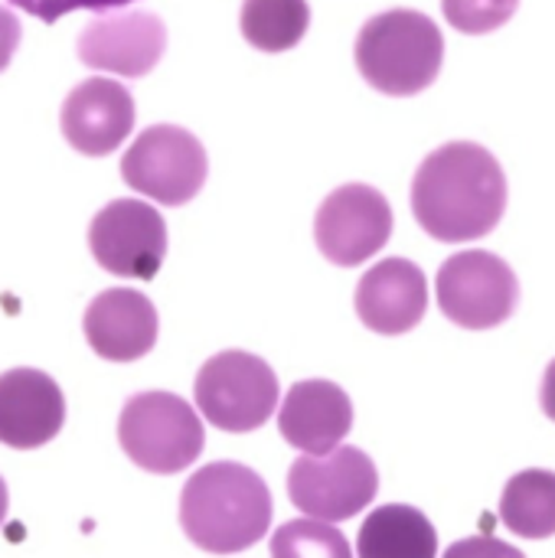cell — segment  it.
Segmentation results:
<instances>
[{
	"mask_svg": "<svg viewBox=\"0 0 555 558\" xmlns=\"http://www.w3.org/2000/svg\"><path fill=\"white\" fill-rule=\"evenodd\" d=\"M357 549L366 558H432L438 556V533L422 510L386 504L366 517Z\"/></svg>",
	"mask_w": 555,
	"mask_h": 558,
	"instance_id": "obj_17",
	"label": "cell"
},
{
	"mask_svg": "<svg viewBox=\"0 0 555 558\" xmlns=\"http://www.w3.org/2000/svg\"><path fill=\"white\" fill-rule=\"evenodd\" d=\"M393 235L386 196L366 183L337 186L314 216V239L327 262L353 268L370 262Z\"/></svg>",
	"mask_w": 555,
	"mask_h": 558,
	"instance_id": "obj_9",
	"label": "cell"
},
{
	"mask_svg": "<svg viewBox=\"0 0 555 558\" xmlns=\"http://www.w3.org/2000/svg\"><path fill=\"white\" fill-rule=\"evenodd\" d=\"M272 513L265 481L236 461L206 464L180 494V526L186 539L209 556H236L262 543Z\"/></svg>",
	"mask_w": 555,
	"mask_h": 558,
	"instance_id": "obj_2",
	"label": "cell"
},
{
	"mask_svg": "<svg viewBox=\"0 0 555 558\" xmlns=\"http://www.w3.org/2000/svg\"><path fill=\"white\" fill-rule=\"evenodd\" d=\"M75 49L88 69L141 78L160 62L167 49V26L147 10H108L79 33Z\"/></svg>",
	"mask_w": 555,
	"mask_h": 558,
	"instance_id": "obj_11",
	"label": "cell"
},
{
	"mask_svg": "<svg viewBox=\"0 0 555 558\" xmlns=\"http://www.w3.org/2000/svg\"><path fill=\"white\" fill-rule=\"evenodd\" d=\"M540 399H543V412L555 422V360L550 363L546 376H543V396Z\"/></svg>",
	"mask_w": 555,
	"mask_h": 558,
	"instance_id": "obj_24",
	"label": "cell"
},
{
	"mask_svg": "<svg viewBox=\"0 0 555 558\" xmlns=\"http://www.w3.org/2000/svg\"><path fill=\"white\" fill-rule=\"evenodd\" d=\"M88 248L105 271L150 281L167 255L164 216L141 199H111L88 226Z\"/></svg>",
	"mask_w": 555,
	"mask_h": 558,
	"instance_id": "obj_10",
	"label": "cell"
},
{
	"mask_svg": "<svg viewBox=\"0 0 555 558\" xmlns=\"http://www.w3.org/2000/svg\"><path fill=\"white\" fill-rule=\"evenodd\" d=\"M500 523L523 539L555 536V474L523 471L507 481L500 497Z\"/></svg>",
	"mask_w": 555,
	"mask_h": 558,
	"instance_id": "obj_18",
	"label": "cell"
},
{
	"mask_svg": "<svg viewBox=\"0 0 555 558\" xmlns=\"http://www.w3.org/2000/svg\"><path fill=\"white\" fill-rule=\"evenodd\" d=\"M357 317L383 337L409 333L429 311V281L409 258H386L373 265L357 284Z\"/></svg>",
	"mask_w": 555,
	"mask_h": 558,
	"instance_id": "obj_14",
	"label": "cell"
},
{
	"mask_svg": "<svg viewBox=\"0 0 555 558\" xmlns=\"http://www.w3.org/2000/svg\"><path fill=\"white\" fill-rule=\"evenodd\" d=\"M124 454L147 474H180L203 454V422L173 392H141L124 402L118 418Z\"/></svg>",
	"mask_w": 555,
	"mask_h": 558,
	"instance_id": "obj_4",
	"label": "cell"
},
{
	"mask_svg": "<svg viewBox=\"0 0 555 558\" xmlns=\"http://www.w3.org/2000/svg\"><path fill=\"white\" fill-rule=\"evenodd\" d=\"M507 209V177L497 157L471 141L432 150L412 180L415 222L438 242H471L497 229Z\"/></svg>",
	"mask_w": 555,
	"mask_h": 558,
	"instance_id": "obj_1",
	"label": "cell"
},
{
	"mask_svg": "<svg viewBox=\"0 0 555 558\" xmlns=\"http://www.w3.org/2000/svg\"><path fill=\"white\" fill-rule=\"evenodd\" d=\"M157 307L131 288L101 291L82 317L88 347L111 363H134L157 343Z\"/></svg>",
	"mask_w": 555,
	"mask_h": 558,
	"instance_id": "obj_15",
	"label": "cell"
},
{
	"mask_svg": "<svg viewBox=\"0 0 555 558\" xmlns=\"http://www.w3.org/2000/svg\"><path fill=\"white\" fill-rule=\"evenodd\" d=\"M311 23L307 0H245L239 26L249 46L258 52H288L294 49Z\"/></svg>",
	"mask_w": 555,
	"mask_h": 558,
	"instance_id": "obj_19",
	"label": "cell"
},
{
	"mask_svg": "<svg viewBox=\"0 0 555 558\" xmlns=\"http://www.w3.org/2000/svg\"><path fill=\"white\" fill-rule=\"evenodd\" d=\"M275 558H304V556H334L350 558V546L340 536V530L324 526V520H291L285 523L272 539Z\"/></svg>",
	"mask_w": 555,
	"mask_h": 558,
	"instance_id": "obj_20",
	"label": "cell"
},
{
	"mask_svg": "<svg viewBox=\"0 0 555 558\" xmlns=\"http://www.w3.org/2000/svg\"><path fill=\"white\" fill-rule=\"evenodd\" d=\"M379 474L360 448H334L327 454H304L288 471L291 504L324 523H343L376 500Z\"/></svg>",
	"mask_w": 555,
	"mask_h": 558,
	"instance_id": "obj_6",
	"label": "cell"
},
{
	"mask_svg": "<svg viewBox=\"0 0 555 558\" xmlns=\"http://www.w3.org/2000/svg\"><path fill=\"white\" fill-rule=\"evenodd\" d=\"M196 409L219 432H255L262 428L278 405V376L275 369L252 353L226 350L203 363L196 376Z\"/></svg>",
	"mask_w": 555,
	"mask_h": 558,
	"instance_id": "obj_5",
	"label": "cell"
},
{
	"mask_svg": "<svg viewBox=\"0 0 555 558\" xmlns=\"http://www.w3.org/2000/svg\"><path fill=\"white\" fill-rule=\"evenodd\" d=\"M26 13H33L36 20L43 23H56L59 16L65 13H75V10H92V13H108V10H121L134 0H7Z\"/></svg>",
	"mask_w": 555,
	"mask_h": 558,
	"instance_id": "obj_22",
	"label": "cell"
},
{
	"mask_svg": "<svg viewBox=\"0 0 555 558\" xmlns=\"http://www.w3.org/2000/svg\"><path fill=\"white\" fill-rule=\"evenodd\" d=\"M206 150L186 128L154 124L137 134L121 160V177L131 190L164 203L183 206L206 183Z\"/></svg>",
	"mask_w": 555,
	"mask_h": 558,
	"instance_id": "obj_7",
	"label": "cell"
},
{
	"mask_svg": "<svg viewBox=\"0 0 555 558\" xmlns=\"http://www.w3.org/2000/svg\"><path fill=\"white\" fill-rule=\"evenodd\" d=\"M445 59L438 23L419 10H386L363 23L357 36V69L383 95L425 92Z\"/></svg>",
	"mask_w": 555,
	"mask_h": 558,
	"instance_id": "obj_3",
	"label": "cell"
},
{
	"mask_svg": "<svg viewBox=\"0 0 555 558\" xmlns=\"http://www.w3.org/2000/svg\"><path fill=\"white\" fill-rule=\"evenodd\" d=\"M59 124L79 154L108 157L134 131V98L121 82L88 78L65 95Z\"/></svg>",
	"mask_w": 555,
	"mask_h": 558,
	"instance_id": "obj_12",
	"label": "cell"
},
{
	"mask_svg": "<svg viewBox=\"0 0 555 558\" xmlns=\"http://www.w3.org/2000/svg\"><path fill=\"white\" fill-rule=\"evenodd\" d=\"M517 7L520 0H442L445 20L468 36L500 29L517 13Z\"/></svg>",
	"mask_w": 555,
	"mask_h": 558,
	"instance_id": "obj_21",
	"label": "cell"
},
{
	"mask_svg": "<svg viewBox=\"0 0 555 558\" xmlns=\"http://www.w3.org/2000/svg\"><path fill=\"white\" fill-rule=\"evenodd\" d=\"M65 425V399L43 369H7L0 376V445L33 451L49 445Z\"/></svg>",
	"mask_w": 555,
	"mask_h": 558,
	"instance_id": "obj_13",
	"label": "cell"
},
{
	"mask_svg": "<svg viewBox=\"0 0 555 558\" xmlns=\"http://www.w3.org/2000/svg\"><path fill=\"white\" fill-rule=\"evenodd\" d=\"M16 46H20V20L10 7H0V72L10 65Z\"/></svg>",
	"mask_w": 555,
	"mask_h": 558,
	"instance_id": "obj_23",
	"label": "cell"
},
{
	"mask_svg": "<svg viewBox=\"0 0 555 558\" xmlns=\"http://www.w3.org/2000/svg\"><path fill=\"white\" fill-rule=\"evenodd\" d=\"M281 438L304 454L334 451L353 428V402L350 396L327 379L294 383L278 412Z\"/></svg>",
	"mask_w": 555,
	"mask_h": 558,
	"instance_id": "obj_16",
	"label": "cell"
},
{
	"mask_svg": "<svg viewBox=\"0 0 555 558\" xmlns=\"http://www.w3.org/2000/svg\"><path fill=\"white\" fill-rule=\"evenodd\" d=\"M435 291L445 317L464 330L500 327L507 317H514L520 301L514 268L481 248L451 255L438 271Z\"/></svg>",
	"mask_w": 555,
	"mask_h": 558,
	"instance_id": "obj_8",
	"label": "cell"
},
{
	"mask_svg": "<svg viewBox=\"0 0 555 558\" xmlns=\"http://www.w3.org/2000/svg\"><path fill=\"white\" fill-rule=\"evenodd\" d=\"M3 517H7V484L0 477V523H3Z\"/></svg>",
	"mask_w": 555,
	"mask_h": 558,
	"instance_id": "obj_25",
	"label": "cell"
}]
</instances>
